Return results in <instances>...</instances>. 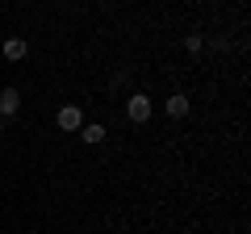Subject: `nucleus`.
<instances>
[{"instance_id":"f257e3e1","label":"nucleus","mask_w":251,"mask_h":234,"mask_svg":"<svg viewBox=\"0 0 251 234\" xmlns=\"http://www.w3.org/2000/svg\"><path fill=\"white\" fill-rule=\"evenodd\" d=\"M126 117H130L134 126H143L147 117H151V96H143V92H134V96L126 100Z\"/></svg>"},{"instance_id":"f03ea898","label":"nucleus","mask_w":251,"mask_h":234,"mask_svg":"<svg viewBox=\"0 0 251 234\" xmlns=\"http://www.w3.org/2000/svg\"><path fill=\"white\" fill-rule=\"evenodd\" d=\"M80 126H84L80 105H63V109H59V130H80Z\"/></svg>"},{"instance_id":"7ed1b4c3","label":"nucleus","mask_w":251,"mask_h":234,"mask_svg":"<svg viewBox=\"0 0 251 234\" xmlns=\"http://www.w3.org/2000/svg\"><path fill=\"white\" fill-rule=\"evenodd\" d=\"M163 109H168V117H176V121H180V117H188L193 100H188L184 92H172V96H168V105H163Z\"/></svg>"},{"instance_id":"20e7f679","label":"nucleus","mask_w":251,"mask_h":234,"mask_svg":"<svg viewBox=\"0 0 251 234\" xmlns=\"http://www.w3.org/2000/svg\"><path fill=\"white\" fill-rule=\"evenodd\" d=\"M25 54H29V42H25V38H9V42H4V59H9V63H21Z\"/></svg>"},{"instance_id":"39448f33","label":"nucleus","mask_w":251,"mask_h":234,"mask_svg":"<svg viewBox=\"0 0 251 234\" xmlns=\"http://www.w3.org/2000/svg\"><path fill=\"white\" fill-rule=\"evenodd\" d=\"M17 109H21V92L17 88H4V92H0V117H13Z\"/></svg>"},{"instance_id":"423d86ee","label":"nucleus","mask_w":251,"mask_h":234,"mask_svg":"<svg viewBox=\"0 0 251 234\" xmlns=\"http://www.w3.org/2000/svg\"><path fill=\"white\" fill-rule=\"evenodd\" d=\"M80 138L88 146H100V142H105V126H97V121H92V126H80Z\"/></svg>"},{"instance_id":"0eeeda50","label":"nucleus","mask_w":251,"mask_h":234,"mask_svg":"<svg viewBox=\"0 0 251 234\" xmlns=\"http://www.w3.org/2000/svg\"><path fill=\"white\" fill-rule=\"evenodd\" d=\"M201 46H205V42H201V34H188V38H184V50H188V54H197Z\"/></svg>"},{"instance_id":"6e6552de","label":"nucleus","mask_w":251,"mask_h":234,"mask_svg":"<svg viewBox=\"0 0 251 234\" xmlns=\"http://www.w3.org/2000/svg\"><path fill=\"white\" fill-rule=\"evenodd\" d=\"M0 130H4V117H0Z\"/></svg>"}]
</instances>
